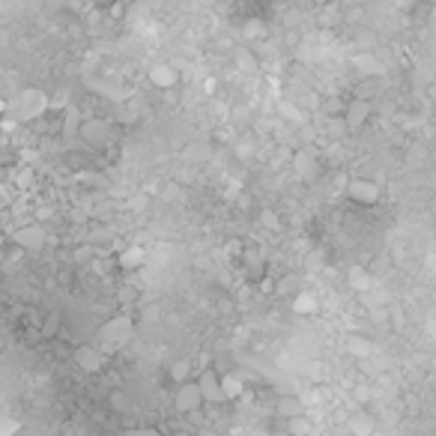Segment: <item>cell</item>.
I'll return each instance as SVG.
<instances>
[{"label": "cell", "instance_id": "6da1fadb", "mask_svg": "<svg viewBox=\"0 0 436 436\" xmlns=\"http://www.w3.org/2000/svg\"><path fill=\"white\" fill-rule=\"evenodd\" d=\"M51 111V99L39 87H24L6 102V120L9 123H33L42 120Z\"/></svg>", "mask_w": 436, "mask_h": 436}, {"label": "cell", "instance_id": "7a4b0ae2", "mask_svg": "<svg viewBox=\"0 0 436 436\" xmlns=\"http://www.w3.org/2000/svg\"><path fill=\"white\" fill-rule=\"evenodd\" d=\"M96 335L102 344H108V347H126V344L135 338V320L129 314H117L99 326Z\"/></svg>", "mask_w": 436, "mask_h": 436}, {"label": "cell", "instance_id": "3957f363", "mask_svg": "<svg viewBox=\"0 0 436 436\" xmlns=\"http://www.w3.org/2000/svg\"><path fill=\"white\" fill-rule=\"evenodd\" d=\"M111 135H114L111 123L102 120V117H87V120H81V126H78V138L93 150L108 147V143H111Z\"/></svg>", "mask_w": 436, "mask_h": 436}, {"label": "cell", "instance_id": "277c9868", "mask_svg": "<svg viewBox=\"0 0 436 436\" xmlns=\"http://www.w3.org/2000/svg\"><path fill=\"white\" fill-rule=\"evenodd\" d=\"M174 406H177L179 415H197L204 410L206 401H204V392H201V386H197V379H192V383L177 388V392H174Z\"/></svg>", "mask_w": 436, "mask_h": 436}, {"label": "cell", "instance_id": "5b68a950", "mask_svg": "<svg viewBox=\"0 0 436 436\" xmlns=\"http://www.w3.org/2000/svg\"><path fill=\"white\" fill-rule=\"evenodd\" d=\"M344 192H347L350 201L359 204V206H374V204H379V197H383V188H379V183H374V179H365V177L350 179Z\"/></svg>", "mask_w": 436, "mask_h": 436}, {"label": "cell", "instance_id": "8992f818", "mask_svg": "<svg viewBox=\"0 0 436 436\" xmlns=\"http://www.w3.org/2000/svg\"><path fill=\"white\" fill-rule=\"evenodd\" d=\"M12 239L15 245L21 251H42L45 248V242H48V233H45V227L42 224H21L18 230L12 233Z\"/></svg>", "mask_w": 436, "mask_h": 436}, {"label": "cell", "instance_id": "52a82bcc", "mask_svg": "<svg viewBox=\"0 0 436 436\" xmlns=\"http://www.w3.org/2000/svg\"><path fill=\"white\" fill-rule=\"evenodd\" d=\"M370 114H374V105H370L368 96H356L347 102V111H344V123H347L350 132H359L361 126L370 120Z\"/></svg>", "mask_w": 436, "mask_h": 436}, {"label": "cell", "instance_id": "ba28073f", "mask_svg": "<svg viewBox=\"0 0 436 436\" xmlns=\"http://www.w3.org/2000/svg\"><path fill=\"white\" fill-rule=\"evenodd\" d=\"M195 379H197V386H201L206 404H227L224 392H221V374H218L215 368H204L201 377H195Z\"/></svg>", "mask_w": 436, "mask_h": 436}, {"label": "cell", "instance_id": "9c48e42d", "mask_svg": "<svg viewBox=\"0 0 436 436\" xmlns=\"http://www.w3.org/2000/svg\"><path fill=\"white\" fill-rule=\"evenodd\" d=\"M72 361L84 370V374H99L102 370V353L96 350V344H78L75 350H72Z\"/></svg>", "mask_w": 436, "mask_h": 436}, {"label": "cell", "instance_id": "30bf717a", "mask_svg": "<svg viewBox=\"0 0 436 436\" xmlns=\"http://www.w3.org/2000/svg\"><path fill=\"white\" fill-rule=\"evenodd\" d=\"M150 84L152 87H159V90H174L177 84H179V69L174 66V63H168V60H161V63H156V66H150Z\"/></svg>", "mask_w": 436, "mask_h": 436}, {"label": "cell", "instance_id": "8fae6325", "mask_svg": "<svg viewBox=\"0 0 436 436\" xmlns=\"http://www.w3.org/2000/svg\"><path fill=\"white\" fill-rule=\"evenodd\" d=\"M293 168H296V174L305 179V183H314L317 174H320V161H317L308 150H299L296 156H293Z\"/></svg>", "mask_w": 436, "mask_h": 436}, {"label": "cell", "instance_id": "7c38bea8", "mask_svg": "<svg viewBox=\"0 0 436 436\" xmlns=\"http://www.w3.org/2000/svg\"><path fill=\"white\" fill-rule=\"evenodd\" d=\"M377 344L374 341H368L365 335H350L347 338V353L353 359H359V361H368V359H374L377 356Z\"/></svg>", "mask_w": 436, "mask_h": 436}, {"label": "cell", "instance_id": "4fadbf2b", "mask_svg": "<svg viewBox=\"0 0 436 436\" xmlns=\"http://www.w3.org/2000/svg\"><path fill=\"white\" fill-rule=\"evenodd\" d=\"M143 263H147V251H143L141 245H129V248H123L120 257H117V266L123 272H138V269H143Z\"/></svg>", "mask_w": 436, "mask_h": 436}, {"label": "cell", "instance_id": "5bb4252c", "mask_svg": "<svg viewBox=\"0 0 436 436\" xmlns=\"http://www.w3.org/2000/svg\"><path fill=\"white\" fill-rule=\"evenodd\" d=\"M290 308H293V314H299V317H314L317 311H320V299H317L311 290H302V293L293 296Z\"/></svg>", "mask_w": 436, "mask_h": 436}, {"label": "cell", "instance_id": "9a60e30c", "mask_svg": "<svg viewBox=\"0 0 436 436\" xmlns=\"http://www.w3.org/2000/svg\"><path fill=\"white\" fill-rule=\"evenodd\" d=\"M347 428H350V433H353V436H374L377 422H374V415H370V413L359 410V413H353V415H350Z\"/></svg>", "mask_w": 436, "mask_h": 436}, {"label": "cell", "instance_id": "2e32d148", "mask_svg": "<svg viewBox=\"0 0 436 436\" xmlns=\"http://www.w3.org/2000/svg\"><path fill=\"white\" fill-rule=\"evenodd\" d=\"M278 415L281 419H299V415H308V406L302 404V397L299 395H284L278 401Z\"/></svg>", "mask_w": 436, "mask_h": 436}, {"label": "cell", "instance_id": "e0dca14e", "mask_svg": "<svg viewBox=\"0 0 436 436\" xmlns=\"http://www.w3.org/2000/svg\"><path fill=\"white\" fill-rule=\"evenodd\" d=\"M168 377H170V383H177V388L192 383V359H174L168 368Z\"/></svg>", "mask_w": 436, "mask_h": 436}, {"label": "cell", "instance_id": "ac0fdd59", "mask_svg": "<svg viewBox=\"0 0 436 436\" xmlns=\"http://www.w3.org/2000/svg\"><path fill=\"white\" fill-rule=\"evenodd\" d=\"M221 392H224V401H239L242 392H245V383L239 374H221Z\"/></svg>", "mask_w": 436, "mask_h": 436}, {"label": "cell", "instance_id": "d6986e66", "mask_svg": "<svg viewBox=\"0 0 436 436\" xmlns=\"http://www.w3.org/2000/svg\"><path fill=\"white\" fill-rule=\"evenodd\" d=\"M39 335H42V338H48V341H51V338H60V335H63V314H60V311H51V314L42 320Z\"/></svg>", "mask_w": 436, "mask_h": 436}, {"label": "cell", "instance_id": "ffe728a7", "mask_svg": "<svg viewBox=\"0 0 436 436\" xmlns=\"http://www.w3.org/2000/svg\"><path fill=\"white\" fill-rule=\"evenodd\" d=\"M353 66H356L359 72H365V75H377V72H379V60L374 57V54L361 51V54L353 57Z\"/></svg>", "mask_w": 436, "mask_h": 436}, {"label": "cell", "instance_id": "44dd1931", "mask_svg": "<svg viewBox=\"0 0 436 436\" xmlns=\"http://www.w3.org/2000/svg\"><path fill=\"white\" fill-rule=\"evenodd\" d=\"M311 430H314L311 415H299V419H290V422H287V433H290V436H308Z\"/></svg>", "mask_w": 436, "mask_h": 436}, {"label": "cell", "instance_id": "7402d4cb", "mask_svg": "<svg viewBox=\"0 0 436 436\" xmlns=\"http://www.w3.org/2000/svg\"><path fill=\"white\" fill-rule=\"evenodd\" d=\"M302 404L308 406V410H314V406H323V401H326V395H323V388H317V386H311V388H305L302 395Z\"/></svg>", "mask_w": 436, "mask_h": 436}, {"label": "cell", "instance_id": "603a6c76", "mask_svg": "<svg viewBox=\"0 0 436 436\" xmlns=\"http://www.w3.org/2000/svg\"><path fill=\"white\" fill-rule=\"evenodd\" d=\"M108 406H111L114 413H126L129 410V395L120 392V388H114V392L108 395Z\"/></svg>", "mask_w": 436, "mask_h": 436}, {"label": "cell", "instance_id": "cb8c5ba5", "mask_svg": "<svg viewBox=\"0 0 436 436\" xmlns=\"http://www.w3.org/2000/svg\"><path fill=\"white\" fill-rule=\"evenodd\" d=\"M350 284L356 290H368L370 287V275L365 272V266H353L350 269Z\"/></svg>", "mask_w": 436, "mask_h": 436}, {"label": "cell", "instance_id": "d4e9b609", "mask_svg": "<svg viewBox=\"0 0 436 436\" xmlns=\"http://www.w3.org/2000/svg\"><path fill=\"white\" fill-rule=\"evenodd\" d=\"M242 36L245 39H263V36H266V27H263L260 21H245Z\"/></svg>", "mask_w": 436, "mask_h": 436}, {"label": "cell", "instance_id": "484cf974", "mask_svg": "<svg viewBox=\"0 0 436 436\" xmlns=\"http://www.w3.org/2000/svg\"><path fill=\"white\" fill-rule=\"evenodd\" d=\"M18 430H21V422L12 419V415H3L0 419V436H15Z\"/></svg>", "mask_w": 436, "mask_h": 436}, {"label": "cell", "instance_id": "4316f807", "mask_svg": "<svg viewBox=\"0 0 436 436\" xmlns=\"http://www.w3.org/2000/svg\"><path fill=\"white\" fill-rule=\"evenodd\" d=\"M260 221L269 227V230H281V218H278V212H272V210H263L260 212Z\"/></svg>", "mask_w": 436, "mask_h": 436}, {"label": "cell", "instance_id": "83f0119b", "mask_svg": "<svg viewBox=\"0 0 436 436\" xmlns=\"http://www.w3.org/2000/svg\"><path fill=\"white\" fill-rule=\"evenodd\" d=\"M206 156H210V143H197V147H188L186 150V159H206Z\"/></svg>", "mask_w": 436, "mask_h": 436}, {"label": "cell", "instance_id": "f1b7e54d", "mask_svg": "<svg viewBox=\"0 0 436 436\" xmlns=\"http://www.w3.org/2000/svg\"><path fill=\"white\" fill-rule=\"evenodd\" d=\"M370 395H374V392H370V386H368V383H359L356 388H353V397H356L359 404H368V401H370Z\"/></svg>", "mask_w": 436, "mask_h": 436}, {"label": "cell", "instance_id": "f546056e", "mask_svg": "<svg viewBox=\"0 0 436 436\" xmlns=\"http://www.w3.org/2000/svg\"><path fill=\"white\" fill-rule=\"evenodd\" d=\"M123 436H165V433H161L159 428H150V424H147V428H129Z\"/></svg>", "mask_w": 436, "mask_h": 436}, {"label": "cell", "instance_id": "4dcf8cb0", "mask_svg": "<svg viewBox=\"0 0 436 436\" xmlns=\"http://www.w3.org/2000/svg\"><path fill=\"white\" fill-rule=\"evenodd\" d=\"M57 281H60V284H69V281H72V272H69V269H60V272H57Z\"/></svg>", "mask_w": 436, "mask_h": 436}, {"label": "cell", "instance_id": "1f68e13d", "mask_svg": "<svg viewBox=\"0 0 436 436\" xmlns=\"http://www.w3.org/2000/svg\"><path fill=\"white\" fill-rule=\"evenodd\" d=\"M117 296H120L123 302H132V299H135V290H117Z\"/></svg>", "mask_w": 436, "mask_h": 436}, {"label": "cell", "instance_id": "d6a6232c", "mask_svg": "<svg viewBox=\"0 0 436 436\" xmlns=\"http://www.w3.org/2000/svg\"><path fill=\"white\" fill-rule=\"evenodd\" d=\"M90 257V248H81L78 254H75V260H87Z\"/></svg>", "mask_w": 436, "mask_h": 436}, {"label": "cell", "instance_id": "836d02e7", "mask_svg": "<svg viewBox=\"0 0 436 436\" xmlns=\"http://www.w3.org/2000/svg\"><path fill=\"white\" fill-rule=\"evenodd\" d=\"M168 436H192V433H188V430H170Z\"/></svg>", "mask_w": 436, "mask_h": 436}, {"label": "cell", "instance_id": "e575fe53", "mask_svg": "<svg viewBox=\"0 0 436 436\" xmlns=\"http://www.w3.org/2000/svg\"><path fill=\"white\" fill-rule=\"evenodd\" d=\"M287 436H290V433H287Z\"/></svg>", "mask_w": 436, "mask_h": 436}]
</instances>
